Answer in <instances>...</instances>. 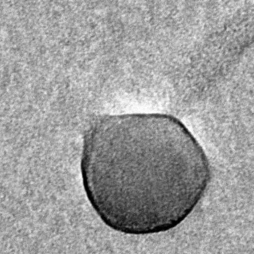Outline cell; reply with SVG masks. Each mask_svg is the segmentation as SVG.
Wrapping results in <instances>:
<instances>
[{"label":"cell","instance_id":"1","mask_svg":"<svg viewBox=\"0 0 254 254\" xmlns=\"http://www.w3.org/2000/svg\"><path fill=\"white\" fill-rule=\"evenodd\" d=\"M82 175L87 197L108 227L147 236L169 231L190 216L209 188L212 168L178 119L120 114L92 127Z\"/></svg>","mask_w":254,"mask_h":254}]
</instances>
